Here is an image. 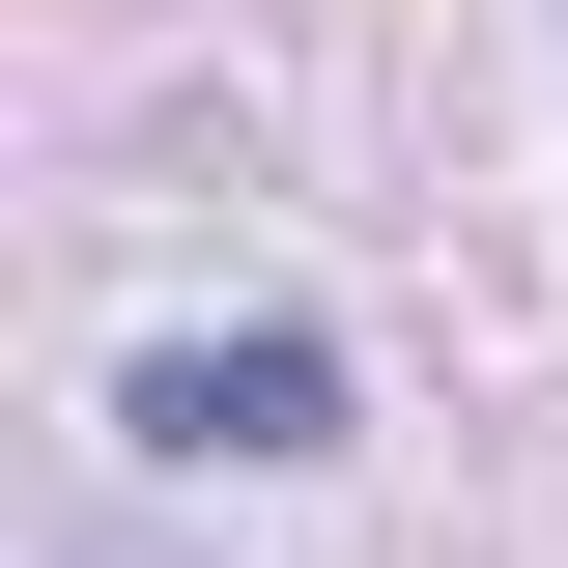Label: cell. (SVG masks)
Segmentation results:
<instances>
[{"label":"cell","instance_id":"1","mask_svg":"<svg viewBox=\"0 0 568 568\" xmlns=\"http://www.w3.org/2000/svg\"><path fill=\"white\" fill-rule=\"evenodd\" d=\"M114 426L171 455V484H227V455H342V342L313 313H227V342H142Z\"/></svg>","mask_w":568,"mask_h":568}]
</instances>
